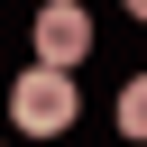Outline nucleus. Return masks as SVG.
I'll use <instances>...</instances> for the list:
<instances>
[{"instance_id": "nucleus-1", "label": "nucleus", "mask_w": 147, "mask_h": 147, "mask_svg": "<svg viewBox=\"0 0 147 147\" xmlns=\"http://www.w3.org/2000/svg\"><path fill=\"white\" fill-rule=\"evenodd\" d=\"M74 110H83V92H74V74H55V64H37V74L9 83V119H18V138H64Z\"/></svg>"}, {"instance_id": "nucleus-2", "label": "nucleus", "mask_w": 147, "mask_h": 147, "mask_svg": "<svg viewBox=\"0 0 147 147\" xmlns=\"http://www.w3.org/2000/svg\"><path fill=\"white\" fill-rule=\"evenodd\" d=\"M83 55H92V9H83V0H46V9H37V64L74 74Z\"/></svg>"}, {"instance_id": "nucleus-3", "label": "nucleus", "mask_w": 147, "mask_h": 147, "mask_svg": "<svg viewBox=\"0 0 147 147\" xmlns=\"http://www.w3.org/2000/svg\"><path fill=\"white\" fill-rule=\"evenodd\" d=\"M119 138H147V74L119 83Z\"/></svg>"}, {"instance_id": "nucleus-4", "label": "nucleus", "mask_w": 147, "mask_h": 147, "mask_svg": "<svg viewBox=\"0 0 147 147\" xmlns=\"http://www.w3.org/2000/svg\"><path fill=\"white\" fill-rule=\"evenodd\" d=\"M129 18H147V0H129Z\"/></svg>"}, {"instance_id": "nucleus-5", "label": "nucleus", "mask_w": 147, "mask_h": 147, "mask_svg": "<svg viewBox=\"0 0 147 147\" xmlns=\"http://www.w3.org/2000/svg\"><path fill=\"white\" fill-rule=\"evenodd\" d=\"M37 147H55V138H37Z\"/></svg>"}]
</instances>
